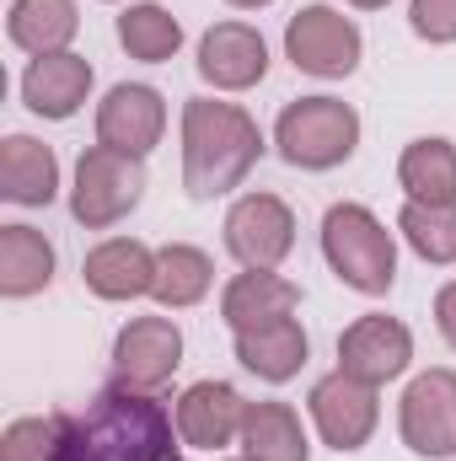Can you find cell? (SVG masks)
<instances>
[{
    "instance_id": "1",
    "label": "cell",
    "mask_w": 456,
    "mask_h": 461,
    "mask_svg": "<svg viewBox=\"0 0 456 461\" xmlns=\"http://www.w3.org/2000/svg\"><path fill=\"white\" fill-rule=\"evenodd\" d=\"M59 461H178L172 413L156 392L114 381L81 413H65Z\"/></svg>"
},
{
    "instance_id": "2",
    "label": "cell",
    "mask_w": 456,
    "mask_h": 461,
    "mask_svg": "<svg viewBox=\"0 0 456 461\" xmlns=\"http://www.w3.org/2000/svg\"><path fill=\"white\" fill-rule=\"evenodd\" d=\"M263 156L258 118L236 103L188 97L183 103V188L188 199H221L247 183Z\"/></svg>"
},
{
    "instance_id": "3",
    "label": "cell",
    "mask_w": 456,
    "mask_h": 461,
    "mask_svg": "<svg viewBox=\"0 0 456 461\" xmlns=\"http://www.w3.org/2000/svg\"><path fill=\"white\" fill-rule=\"evenodd\" d=\"M323 258L360 295H387L397 279V241L365 204H333L323 215Z\"/></svg>"
},
{
    "instance_id": "4",
    "label": "cell",
    "mask_w": 456,
    "mask_h": 461,
    "mask_svg": "<svg viewBox=\"0 0 456 461\" xmlns=\"http://www.w3.org/2000/svg\"><path fill=\"white\" fill-rule=\"evenodd\" d=\"M274 145L301 172H333L360 145V113L339 97H301L279 113Z\"/></svg>"
},
{
    "instance_id": "5",
    "label": "cell",
    "mask_w": 456,
    "mask_h": 461,
    "mask_svg": "<svg viewBox=\"0 0 456 461\" xmlns=\"http://www.w3.org/2000/svg\"><path fill=\"white\" fill-rule=\"evenodd\" d=\"M145 194V167L140 156H123L114 145H87L76 161V188H70V215L87 230L118 226Z\"/></svg>"
},
{
    "instance_id": "6",
    "label": "cell",
    "mask_w": 456,
    "mask_h": 461,
    "mask_svg": "<svg viewBox=\"0 0 456 461\" xmlns=\"http://www.w3.org/2000/svg\"><path fill=\"white\" fill-rule=\"evenodd\" d=\"M360 27L333 11V5H301L290 22H285V59L306 76H323V81H343L354 76L360 65Z\"/></svg>"
},
{
    "instance_id": "7",
    "label": "cell",
    "mask_w": 456,
    "mask_h": 461,
    "mask_svg": "<svg viewBox=\"0 0 456 461\" xmlns=\"http://www.w3.org/2000/svg\"><path fill=\"white\" fill-rule=\"evenodd\" d=\"M296 247V215L279 194H242L226 215V252L242 268H279Z\"/></svg>"
},
{
    "instance_id": "8",
    "label": "cell",
    "mask_w": 456,
    "mask_h": 461,
    "mask_svg": "<svg viewBox=\"0 0 456 461\" xmlns=\"http://www.w3.org/2000/svg\"><path fill=\"white\" fill-rule=\"evenodd\" d=\"M306 408H312V424H317L323 446H333L339 456L360 451V446L376 435V424H381V402H376V386L354 381L349 370H333V375H323V381L312 386Z\"/></svg>"
},
{
    "instance_id": "9",
    "label": "cell",
    "mask_w": 456,
    "mask_h": 461,
    "mask_svg": "<svg viewBox=\"0 0 456 461\" xmlns=\"http://www.w3.org/2000/svg\"><path fill=\"white\" fill-rule=\"evenodd\" d=\"M397 429L414 456H456V370H424L408 381Z\"/></svg>"
},
{
    "instance_id": "10",
    "label": "cell",
    "mask_w": 456,
    "mask_h": 461,
    "mask_svg": "<svg viewBox=\"0 0 456 461\" xmlns=\"http://www.w3.org/2000/svg\"><path fill=\"white\" fill-rule=\"evenodd\" d=\"M183 365V333L172 317H134L123 322L114 339V381L156 392L172 381V370Z\"/></svg>"
},
{
    "instance_id": "11",
    "label": "cell",
    "mask_w": 456,
    "mask_h": 461,
    "mask_svg": "<svg viewBox=\"0 0 456 461\" xmlns=\"http://www.w3.org/2000/svg\"><path fill=\"white\" fill-rule=\"evenodd\" d=\"M414 359V333L397 317H354L339 333V370H349L365 386H387L408 370Z\"/></svg>"
},
{
    "instance_id": "12",
    "label": "cell",
    "mask_w": 456,
    "mask_h": 461,
    "mask_svg": "<svg viewBox=\"0 0 456 461\" xmlns=\"http://www.w3.org/2000/svg\"><path fill=\"white\" fill-rule=\"evenodd\" d=\"M167 134V103L156 86H114L97 108V145H114L123 156H150Z\"/></svg>"
},
{
    "instance_id": "13",
    "label": "cell",
    "mask_w": 456,
    "mask_h": 461,
    "mask_svg": "<svg viewBox=\"0 0 456 461\" xmlns=\"http://www.w3.org/2000/svg\"><path fill=\"white\" fill-rule=\"evenodd\" d=\"M199 76L215 92H247L269 76V43L247 22H215L199 38Z\"/></svg>"
},
{
    "instance_id": "14",
    "label": "cell",
    "mask_w": 456,
    "mask_h": 461,
    "mask_svg": "<svg viewBox=\"0 0 456 461\" xmlns=\"http://www.w3.org/2000/svg\"><path fill=\"white\" fill-rule=\"evenodd\" d=\"M242 419H247V402L231 381H194L178 397V440L194 446V451L231 446L242 435Z\"/></svg>"
},
{
    "instance_id": "15",
    "label": "cell",
    "mask_w": 456,
    "mask_h": 461,
    "mask_svg": "<svg viewBox=\"0 0 456 461\" xmlns=\"http://www.w3.org/2000/svg\"><path fill=\"white\" fill-rule=\"evenodd\" d=\"M296 306H301V285L274 274V268H247L221 290V317H226L231 333H252V328L285 322V317H296Z\"/></svg>"
},
{
    "instance_id": "16",
    "label": "cell",
    "mask_w": 456,
    "mask_h": 461,
    "mask_svg": "<svg viewBox=\"0 0 456 461\" xmlns=\"http://www.w3.org/2000/svg\"><path fill=\"white\" fill-rule=\"evenodd\" d=\"M81 279L103 301H140L156 285V252L145 241H134V236H108V241H97L87 252Z\"/></svg>"
},
{
    "instance_id": "17",
    "label": "cell",
    "mask_w": 456,
    "mask_h": 461,
    "mask_svg": "<svg viewBox=\"0 0 456 461\" xmlns=\"http://www.w3.org/2000/svg\"><path fill=\"white\" fill-rule=\"evenodd\" d=\"M87 97H92V65L70 49L32 59L22 76V103L38 118H76Z\"/></svg>"
},
{
    "instance_id": "18",
    "label": "cell",
    "mask_w": 456,
    "mask_h": 461,
    "mask_svg": "<svg viewBox=\"0 0 456 461\" xmlns=\"http://www.w3.org/2000/svg\"><path fill=\"white\" fill-rule=\"evenodd\" d=\"M59 194V161L43 140L32 134H5L0 140V199L22 210H43Z\"/></svg>"
},
{
    "instance_id": "19",
    "label": "cell",
    "mask_w": 456,
    "mask_h": 461,
    "mask_svg": "<svg viewBox=\"0 0 456 461\" xmlns=\"http://www.w3.org/2000/svg\"><path fill=\"white\" fill-rule=\"evenodd\" d=\"M5 32L22 54L43 59V54H65L70 38L81 32V11L76 0H11L5 11Z\"/></svg>"
},
{
    "instance_id": "20",
    "label": "cell",
    "mask_w": 456,
    "mask_h": 461,
    "mask_svg": "<svg viewBox=\"0 0 456 461\" xmlns=\"http://www.w3.org/2000/svg\"><path fill=\"white\" fill-rule=\"evenodd\" d=\"M242 456L247 461H312L301 413L290 402H247L242 419Z\"/></svg>"
},
{
    "instance_id": "21",
    "label": "cell",
    "mask_w": 456,
    "mask_h": 461,
    "mask_svg": "<svg viewBox=\"0 0 456 461\" xmlns=\"http://www.w3.org/2000/svg\"><path fill=\"white\" fill-rule=\"evenodd\" d=\"M49 279H54L49 236L32 226H0V295L27 301V295L49 290Z\"/></svg>"
},
{
    "instance_id": "22",
    "label": "cell",
    "mask_w": 456,
    "mask_h": 461,
    "mask_svg": "<svg viewBox=\"0 0 456 461\" xmlns=\"http://www.w3.org/2000/svg\"><path fill=\"white\" fill-rule=\"evenodd\" d=\"M397 183L408 204H456V145L441 134H424L403 150Z\"/></svg>"
},
{
    "instance_id": "23",
    "label": "cell",
    "mask_w": 456,
    "mask_h": 461,
    "mask_svg": "<svg viewBox=\"0 0 456 461\" xmlns=\"http://www.w3.org/2000/svg\"><path fill=\"white\" fill-rule=\"evenodd\" d=\"M210 285H215V263H210V252H199V247H188V241H167V247H156V285H150L156 306H167V312H188V306H199V301L210 295Z\"/></svg>"
},
{
    "instance_id": "24",
    "label": "cell",
    "mask_w": 456,
    "mask_h": 461,
    "mask_svg": "<svg viewBox=\"0 0 456 461\" xmlns=\"http://www.w3.org/2000/svg\"><path fill=\"white\" fill-rule=\"evenodd\" d=\"M236 359L258 375V381H296L301 365H306V333L296 317L285 322H269V328H252V333H236Z\"/></svg>"
},
{
    "instance_id": "25",
    "label": "cell",
    "mask_w": 456,
    "mask_h": 461,
    "mask_svg": "<svg viewBox=\"0 0 456 461\" xmlns=\"http://www.w3.org/2000/svg\"><path fill=\"white\" fill-rule=\"evenodd\" d=\"M118 43L129 49V59H140V65H161V59H172L178 49H183V22L167 11V5H129V11H118Z\"/></svg>"
},
{
    "instance_id": "26",
    "label": "cell",
    "mask_w": 456,
    "mask_h": 461,
    "mask_svg": "<svg viewBox=\"0 0 456 461\" xmlns=\"http://www.w3.org/2000/svg\"><path fill=\"white\" fill-rule=\"evenodd\" d=\"M397 230L424 263H456V204H403Z\"/></svg>"
},
{
    "instance_id": "27",
    "label": "cell",
    "mask_w": 456,
    "mask_h": 461,
    "mask_svg": "<svg viewBox=\"0 0 456 461\" xmlns=\"http://www.w3.org/2000/svg\"><path fill=\"white\" fill-rule=\"evenodd\" d=\"M59 424H65V413L16 419L0 440V461H59Z\"/></svg>"
},
{
    "instance_id": "28",
    "label": "cell",
    "mask_w": 456,
    "mask_h": 461,
    "mask_svg": "<svg viewBox=\"0 0 456 461\" xmlns=\"http://www.w3.org/2000/svg\"><path fill=\"white\" fill-rule=\"evenodd\" d=\"M408 22L424 43H456V0H414Z\"/></svg>"
},
{
    "instance_id": "29",
    "label": "cell",
    "mask_w": 456,
    "mask_h": 461,
    "mask_svg": "<svg viewBox=\"0 0 456 461\" xmlns=\"http://www.w3.org/2000/svg\"><path fill=\"white\" fill-rule=\"evenodd\" d=\"M435 328H441V339L456 348V279L441 285V295H435Z\"/></svg>"
},
{
    "instance_id": "30",
    "label": "cell",
    "mask_w": 456,
    "mask_h": 461,
    "mask_svg": "<svg viewBox=\"0 0 456 461\" xmlns=\"http://www.w3.org/2000/svg\"><path fill=\"white\" fill-rule=\"evenodd\" d=\"M226 5H236V11H263L269 0H226Z\"/></svg>"
},
{
    "instance_id": "31",
    "label": "cell",
    "mask_w": 456,
    "mask_h": 461,
    "mask_svg": "<svg viewBox=\"0 0 456 461\" xmlns=\"http://www.w3.org/2000/svg\"><path fill=\"white\" fill-rule=\"evenodd\" d=\"M349 5H360V11H381L387 0H349Z\"/></svg>"
},
{
    "instance_id": "32",
    "label": "cell",
    "mask_w": 456,
    "mask_h": 461,
    "mask_svg": "<svg viewBox=\"0 0 456 461\" xmlns=\"http://www.w3.org/2000/svg\"><path fill=\"white\" fill-rule=\"evenodd\" d=\"M226 461H247V456H226Z\"/></svg>"
},
{
    "instance_id": "33",
    "label": "cell",
    "mask_w": 456,
    "mask_h": 461,
    "mask_svg": "<svg viewBox=\"0 0 456 461\" xmlns=\"http://www.w3.org/2000/svg\"><path fill=\"white\" fill-rule=\"evenodd\" d=\"M178 461H183V456H178Z\"/></svg>"
}]
</instances>
